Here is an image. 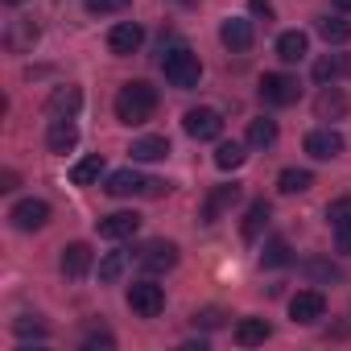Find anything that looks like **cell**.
Listing matches in <instances>:
<instances>
[{
  "label": "cell",
  "instance_id": "6da1fadb",
  "mask_svg": "<svg viewBox=\"0 0 351 351\" xmlns=\"http://www.w3.org/2000/svg\"><path fill=\"white\" fill-rule=\"evenodd\" d=\"M161 71H165V83L178 87V91H191V87H199V79H203L199 54H195L191 46H182V42H173V46L161 42Z\"/></svg>",
  "mask_w": 351,
  "mask_h": 351
},
{
  "label": "cell",
  "instance_id": "7a4b0ae2",
  "mask_svg": "<svg viewBox=\"0 0 351 351\" xmlns=\"http://www.w3.org/2000/svg\"><path fill=\"white\" fill-rule=\"evenodd\" d=\"M153 112H157V91L145 79H132V83L120 87V95H116V120L120 124H128V128L149 124Z\"/></svg>",
  "mask_w": 351,
  "mask_h": 351
},
{
  "label": "cell",
  "instance_id": "3957f363",
  "mask_svg": "<svg viewBox=\"0 0 351 351\" xmlns=\"http://www.w3.org/2000/svg\"><path fill=\"white\" fill-rule=\"evenodd\" d=\"M112 199H128V195H145V199H157V195H165L169 186L161 182V178H145V173H136V169H116V173H108V186H104Z\"/></svg>",
  "mask_w": 351,
  "mask_h": 351
},
{
  "label": "cell",
  "instance_id": "277c9868",
  "mask_svg": "<svg viewBox=\"0 0 351 351\" xmlns=\"http://www.w3.org/2000/svg\"><path fill=\"white\" fill-rule=\"evenodd\" d=\"M128 306L136 318H157L165 310V289L153 285V281H132L128 285Z\"/></svg>",
  "mask_w": 351,
  "mask_h": 351
},
{
  "label": "cell",
  "instance_id": "5b68a950",
  "mask_svg": "<svg viewBox=\"0 0 351 351\" xmlns=\"http://www.w3.org/2000/svg\"><path fill=\"white\" fill-rule=\"evenodd\" d=\"M298 95H302V87H298V79L293 75H265L261 79V99L269 104V108H289V104H298Z\"/></svg>",
  "mask_w": 351,
  "mask_h": 351
},
{
  "label": "cell",
  "instance_id": "8992f818",
  "mask_svg": "<svg viewBox=\"0 0 351 351\" xmlns=\"http://www.w3.org/2000/svg\"><path fill=\"white\" fill-rule=\"evenodd\" d=\"M182 124H186V132H191L195 141H219V136H223V116H219L215 108H191V112L182 116Z\"/></svg>",
  "mask_w": 351,
  "mask_h": 351
},
{
  "label": "cell",
  "instance_id": "52a82bcc",
  "mask_svg": "<svg viewBox=\"0 0 351 351\" xmlns=\"http://www.w3.org/2000/svg\"><path fill=\"white\" fill-rule=\"evenodd\" d=\"M9 219H13L17 232H42V228L50 223V203H42V199H21V203L9 211Z\"/></svg>",
  "mask_w": 351,
  "mask_h": 351
},
{
  "label": "cell",
  "instance_id": "ba28073f",
  "mask_svg": "<svg viewBox=\"0 0 351 351\" xmlns=\"http://www.w3.org/2000/svg\"><path fill=\"white\" fill-rule=\"evenodd\" d=\"M322 314H326V298H322L318 289H298V293L289 298V318H293V322L310 326V322H318Z\"/></svg>",
  "mask_w": 351,
  "mask_h": 351
},
{
  "label": "cell",
  "instance_id": "9c48e42d",
  "mask_svg": "<svg viewBox=\"0 0 351 351\" xmlns=\"http://www.w3.org/2000/svg\"><path fill=\"white\" fill-rule=\"evenodd\" d=\"M173 265H178V244L173 240H149L141 248V269L149 273H169Z\"/></svg>",
  "mask_w": 351,
  "mask_h": 351
},
{
  "label": "cell",
  "instance_id": "30bf717a",
  "mask_svg": "<svg viewBox=\"0 0 351 351\" xmlns=\"http://www.w3.org/2000/svg\"><path fill=\"white\" fill-rule=\"evenodd\" d=\"M141 42H145V29H141L136 21H120V25H112V29H108V50H112V54H120V58L136 54V50H141Z\"/></svg>",
  "mask_w": 351,
  "mask_h": 351
},
{
  "label": "cell",
  "instance_id": "8fae6325",
  "mask_svg": "<svg viewBox=\"0 0 351 351\" xmlns=\"http://www.w3.org/2000/svg\"><path fill=\"white\" fill-rule=\"evenodd\" d=\"M91 261H95V252H91V244H83V240H75V244H66V248H62V256H58V269H62V277H71V281H79V277H87V269H91Z\"/></svg>",
  "mask_w": 351,
  "mask_h": 351
},
{
  "label": "cell",
  "instance_id": "7c38bea8",
  "mask_svg": "<svg viewBox=\"0 0 351 351\" xmlns=\"http://www.w3.org/2000/svg\"><path fill=\"white\" fill-rule=\"evenodd\" d=\"M219 42H223L232 54H244V50H252V42H256V34H252V21L228 17V21L219 25Z\"/></svg>",
  "mask_w": 351,
  "mask_h": 351
},
{
  "label": "cell",
  "instance_id": "4fadbf2b",
  "mask_svg": "<svg viewBox=\"0 0 351 351\" xmlns=\"http://www.w3.org/2000/svg\"><path fill=\"white\" fill-rule=\"evenodd\" d=\"M79 145V124L71 116H54L50 120V132H46V149L50 153H71Z\"/></svg>",
  "mask_w": 351,
  "mask_h": 351
},
{
  "label": "cell",
  "instance_id": "5bb4252c",
  "mask_svg": "<svg viewBox=\"0 0 351 351\" xmlns=\"http://www.w3.org/2000/svg\"><path fill=\"white\" fill-rule=\"evenodd\" d=\"M306 153L318 157V161H330V157L343 153V136L335 128H314V132H306Z\"/></svg>",
  "mask_w": 351,
  "mask_h": 351
},
{
  "label": "cell",
  "instance_id": "9a60e30c",
  "mask_svg": "<svg viewBox=\"0 0 351 351\" xmlns=\"http://www.w3.org/2000/svg\"><path fill=\"white\" fill-rule=\"evenodd\" d=\"M240 203V186L236 182H228V186H215L211 195H207V203H203V223H215L228 207H236Z\"/></svg>",
  "mask_w": 351,
  "mask_h": 351
},
{
  "label": "cell",
  "instance_id": "2e32d148",
  "mask_svg": "<svg viewBox=\"0 0 351 351\" xmlns=\"http://www.w3.org/2000/svg\"><path fill=\"white\" fill-rule=\"evenodd\" d=\"M136 228H141V215H132V211H116V215L99 219L104 240H128V236H136Z\"/></svg>",
  "mask_w": 351,
  "mask_h": 351
},
{
  "label": "cell",
  "instance_id": "e0dca14e",
  "mask_svg": "<svg viewBox=\"0 0 351 351\" xmlns=\"http://www.w3.org/2000/svg\"><path fill=\"white\" fill-rule=\"evenodd\" d=\"M38 38H42V29H38L34 21H13V25L5 29V46H9L13 54H29V50L38 46Z\"/></svg>",
  "mask_w": 351,
  "mask_h": 351
},
{
  "label": "cell",
  "instance_id": "ac0fdd59",
  "mask_svg": "<svg viewBox=\"0 0 351 351\" xmlns=\"http://www.w3.org/2000/svg\"><path fill=\"white\" fill-rule=\"evenodd\" d=\"M306 54H310V38H306L302 29H285V34L277 38V58H281V62L293 66V62H302Z\"/></svg>",
  "mask_w": 351,
  "mask_h": 351
},
{
  "label": "cell",
  "instance_id": "d6986e66",
  "mask_svg": "<svg viewBox=\"0 0 351 351\" xmlns=\"http://www.w3.org/2000/svg\"><path fill=\"white\" fill-rule=\"evenodd\" d=\"M314 116H318V120H339V116H347V95H343L339 87H322V95L314 99Z\"/></svg>",
  "mask_w": 351,
  "mask_h": 351
},
{
  "label": "cell",
  "instance_id": "ffe728a7",
  "mask_svg": "<svg viewBox=\"0 0 351 351\" xmlns=\"http://www.w3.org/2000/svg\"><path fill=\"white\" fill-rule=\"evenodd\" d=\"M128 157L132 161H161V157H169V141L165 136H136Z\"/></svg>",
  "mask_w": 351,
  "mask_h": 351
},
{
  "label": "cell",
  "instance_id": "44dd1931",
  "mask_svg": "<svg viewBox=\"0 0 351 351\" xmlns=\"http://www.w3.org/2000/svg\"><path fill=\"white\" fill-rule=\"evenodd\" d=\"M79 108H83V91L79 87H58L54 95H50V116H79Z\"/></svg>",
  "mask_w": 351,
  "mask_h": 351
},
{
  "label": "cell",
  "instance_id": "7402d4cb",
  "mask_svg": "<svg viewBox=\"0 0 351 351\" xmlns=\"http://www.w3.org/2000/svg\"><path fill=\"white\" fill-rule=\"evenodd\" d=\"M269 335H273V326L265 318H240V326H236V343L240 347H261Z\"/></svg>",
  "mask_w": 351,
  "mask_h": 351
},
{
  "label": "cell",
  "instance_id": "603a6c76",
  "mask_svg": "<svg viewBox=\"0 0 351 351\" xmlns=\"http://www.w3.org/2000/svg\"><path fill=\"white\" fill-rule=\"evenodd\" d=\"M310 186H314V173L310 169H298V165L281 169V178H277V191L281 195H306Z\"/></svg>",
  "mask_w": 351,
  "mask_h": 351
},
{
  "label": "cell",
  "instance_id": "cb8c5ba5",
  "mask_svg": "<svg viewBox=\"0 0 351 351\" xmlns=\"http://www.w3.org/2000/svg\"><path fill=\"white\" fill-rule=\"evenodd\" d=\"M318 38L326 46H343V42H351V21H343V17H318Z\"/></svg>",
  "mask_w": 351,
  "mask_h": 351
},
{
  "label": "cell",
  "instance_id": "d4e9b609",
  "mask_svg": "<svg viewBox=\"0 0 351 351\" xmlns=\"http://www.w3.org/2000/svg\"><path fill=\"white\" fill-rule=\"evenodd\" d=\"M269 215H273V211H269V203H265V199H256V203L248 207V215H244V228H240V232H244V240H256V236L269 228Z\"/></svg>",
  "mask_w": 351,
  "mask_h": 351
},
{
  "label": "cell",
  "instance_id": "484cf974",
  "mask_svg": "<svg viewBox=\"0 0 351 351\" xmlns=\"http://www.w3.org/2000/svg\"><path fill=\"white\" fill-rule=\"evenodd\" d=\"M99 173H104V157L95 153V157H83V161L71 169V182H75V186H91V182H99Z\"/></svg>",
  "mask_w": 351,
  "mask_h": 351
},
{
  "label": "cell",
  "instance_id": "4316f807",
  "mask_svg": "<svg viewBox=\"0 0 351 351\" xmlns=\"http://www.w3.org/2000/svg\"><path fill=\"white\" fill-rule=\"evenodd\" d=\"M343 71H347V58H343V54H326V58H318V62H314V79H318L322 87H326V83H335Z\"/></svg>",
  "mask_w": 351,
  "mask_h": 351
},
{
  "label": "cell",
  "instance_id": "83f0119b",
  "mask_svg": "<svg viewBox=\"0 0 351 351\" xmlns=\"http://www.w3.org/2000/svg\"><path fill=\"white\" fill-rule=\"evenodd\" d=\"M273 141H277V120H265V116H261V120L248 124V145H252V149H269Z\"/></svg>",
  "mask_w": 351,
  "mask_h": 351
},
{
  "label": "cell",
  "instance_id": "f1b7e54d",
  "mask_svg": "<svg viewBox=\"0 0 351 351\" xmlns=\"http://www.w3.org/2000/svg\"><path fill=\"white\" fill-rule=\"evenodd\" d=\"M293 256H289V240H281V236H273L269 244H265V252H261V265L265 269H281V265H289Z\"/></svg>",
  "mask_w": 351,
  "mask_h": 351
},
{
  "label": "cell",
  "instance_id": "f546056e",
  "mask_svg": "<svg viewBox=\"0 0 351 351\" xmlns=\"http://www.w3.org/2000/svg\"><path fill=\"white\" fill-rule=\"evenodd\" d=\"M244 157H248V153H244V145H236V141H223V145L215 149V165H219V169H240Z\"/></svg>",
  "mask_w": 351,
  "mask_h": 351
},
{
  "label": "cell",
  "instance_id": "4dcf8cb0",
  "mask_svg": "<svg viewBox=\"0 0 351 351\" xmlns=\"http://www.w3.org/2000/svg\"><path fill=\"white\" fill-rule=\"evenodd\" d=\"M124 265H128V252H108V256L99 261V281H104V285H112V281H120V273H124Z\"/></svg>",
  "mask_w": 351,
  "mask_h": 351
},
{
  "label": "cell",
  "instance_id": "1f68e13d",
  "mask_svg": "<svg viewBox=\"0 0 351 351\" xmlns=\"http://www.w3.org/2000/svg\"><path fill=\"white\" fill-rule=\"evenodd\" d=\"M13 330H17V339H50V330H46V322H38V318H17L13 322Z\"/></svg>",
  "mask_w": 351,
  "mask_h": 351
},
{
  "label": "cell",
  "instance_id": "d6a6232c",
  "mask_svg": "<svg viewBox=\"0 0 351 351\" xmlns=\"http://www.w3.org/2000/svg\"><path fill=\"white\" fill-rule=\"evenodd\" d=\"M326 219H330L335 232H339V228H351V199H335V203L326 207Z\"/></svg>",
  "mask_w": 351,
  "mask_h": 351
},
{
  "label": "cell",
  "instance_id": "836d02e7",
  "mask_svg": "<svg viewBox=\"0 0 351 351\" xmlns=\"http://www.w3.org/2000/svg\"><path fill=\"white\" fill-rule=\"evenodd\" d=\"M302 273H306V277H314V281H339V269H335L330 261H306V265H302Z\"/></svg>",
  "mask_w": 351,
  "mask_h": 351
},
{
  "label": "cell",
  "instance_id": "e575fe53",
  "mask_svg": "<svg viewBox=\"0 0 351 351\" xmlns=\"http://www.w3.org/2000/svg\"><path fill=\"white\" fill-rule=\"evenodd\" d=\"M87 5V13H95V17H108V13H124L132 0H83Z\"/></svg>",
  "mask_w": 351,
  "mask_h": 351
},
{
  "label": "cell",
  "instance_id": "d590c367",
  "mask_svg": "<svg viewBox=\"0 0 351 351\" xmlns=\"http://www.w3.org/2000/svg\"><path fill=\"white\" fill-rule=\"evenodd\" d=\"M195 326H203V330H215V326H223V310H219V306L195 310Z\"/></svg>",
  "mask_w": 351,
  "mask_h": 351
},
{
  "label": "cell",
  "instance_id": "8d00e7d4",
  "mask_svg": "<svg viewBox=\"0 0 351 351\" xmlns=\"http://www.w3.org/2000/svg\"><path fill=\"white\" fill-rule=\"evenodd\" d=\"M83 347H116V335H112V330H91V335L83 339Z\"/></svg>",
  "mask_w": 351,
  "mask_h": 351
},
{
  "label": "cell",
  "instance_id": "74e56055",
  "mask_svg": "<svg viewBox=\"0 0 351 351\" xmlns=\"http://www.w3.org/2000/svg\"><path fill=\"white\" fill-rule=\"evenodd\" d=\"M335 244H339L343 256H351V228H339V232H335Z\"/></svg>",
  "mask_w": 351,
  "mask_h": 351
},
{
  "label": "cell",
  "instance_id": "f35d334b",
  "mask_svg": "<svg viewBox=\"0 0 351 351\" xmlns=\"http://www.w3.org/2000/svg\"><path fill=\"white\" fill-rule=\"evenodd\" d=\"M248 5H252V13H261L265 21L273 17V5H269V0H248Z\"/></svg>",
  "mask_w": 351,
  "mask_h": 351
},
{
  "label": "cell",
  "instance_id": "ab89813d",
  "mask_svg": "<svg viewBox=\"0 0 351 351\" xmlns=\"http://www.w3.org/2000/svg\"><path fill=\"white\" fill-rule=\"evenodd\" d=\"M0 191H17V173L5 169V178H0Z\"/></svg>",
  "mask_w": 351,
  "mask_h": 351
},
{
  "label": "cell",
  "instance_id": "60d3db41",
  "mask_svg": "<svg viewBox=\"0 0 351 351\" xmlns=\"http://www.w3.org/2000/svg\"><path fill=\"white\" fill-rule=\"evenodd\" d=\"M335 9L339 13H351V0H335Z\"/></svg>",
  "mask_w": 351,
  "mask_h": 351
},
{
  "label": "cell",
  "instance_id": "b9f144b4",
  "mask_svg": "<svg viewBox=\"0 0 351 351\" xmlns=\"http://www.w3.org/2000/svg\"><path fill=\"white\" fill-rule=\"evenodd\" d=\"M173 5H182V9H191V5H195V0H173Z\"/></svg>",
  "mask_w": 351,
  "mask_h": 351
},
{
  "label": "cell",
  "instance_id": "7bdbcfd3",
  "mask_svg": "<svg viewBox=\"0 0 351 351\" xmlns=\"http://www.w3.org/2000/svg\"><path fill=\"white\" fill-rule=\"evenodd\" d=\"M9 5H21V0H9Z\"/></svg>",
  "mask_w": 351,
  "mask_h": 351
}]
</instances>
